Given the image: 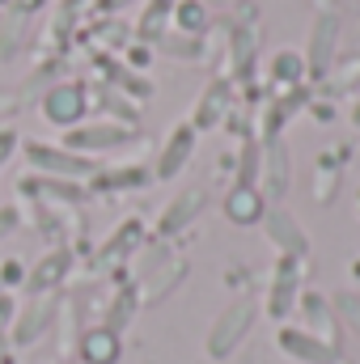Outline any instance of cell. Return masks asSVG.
<instances>
[{
    "label": "cell",
    "mask_w": 360,
    "mask_h": 364,
    "mask_svg": "<svg viewBox=\"0 0 360 364\" xmlns=\"http://www.w3.org/2000/svg\"><path fill=\"white\" fill-rule=\"evenodd\" d=\"M255 318H259V305H255V301H233V305L212 322L203 352H208L212 360H229V356L238 352V343L255 331Z\"/></svg>",
    "instance_id": "1"
},
{
    "label": "cell",
    "mask_w": 360,
    "mask_h": 364,
    "mask_svg": "<svg viewBox=\"0 0 360 364\" xmlns=\"http://www.w3.org/2000/svg\"><path fill=\"white\" fill-rule=\"evenodd\" d=\"M26 157H30L34 170L55 174V178H90V174H97V166L90 157H81L73 149H60V144H26Z\"/></svg>",
    "instance_id": "2"
},
{
    "label": "cell",
    "mask_w": 360,
    "mask_h": 364,
    "mask_svg": "<svg viewBox=\"0 0 360 364\" xmlns=\"http://www.w3.org/2000/svg\"><path fill=\"white\" fill-rule=\"evenodd\" d=\"M301 301V259H284L275 263V275H271L268 288V314L271 318H288Z\"/></svg>",
    "instance_id": "3"
},
{
    "label": "cell",
    "mask_w": 360,
    "mask_h": 364,
    "mask_svg": "<svg viewBox=\"0 0 360 364\" xmlns=\"http://www.w3.org/2000/svg\"><path fill=\"white\" fill-rule=\"evenodd\" d=\"M275 348H280L284 356H292L297 364H331L339 356L331 343H322L318 335H309V331H301V326H284V331L275 335Z\"/></svg>",
    "instance_id": "4"
},
{
    "label": "cell",
    "mask_w": 360,
    "mask_h": 364,
    "mask_svg": "<svg viewBox=\"0 0 360 364\" xmlns=\"http://www.w3.org/2000/svg\"><path fill=\"white\" fill-rule=\"evenodd\" d=\"M335 38H339L335 13H318V21L309 26V51L301 55V60H305V73L322 77V73L331 68V60H335Z\"/></svg>",
    "instance_id": "5"
},
{
    "label": "cell",
    "mask_w": 360,
    "mask_h": 364,
    "mask_svg": "<svg viewBox=\"0 0 360 364\" xmlns=\"http://www.w3.org/2000/svg\"><path fill=\"white\" fill-rule=\"evenodd\" d=\"M263 225H268V233H271V246H275L284 259H305V255H309V237H305V229H301L284 208H268Z\"/></svg>",
    "instance_id": "6"
},
{
    "label": "cell",
    "mask_w": 360,
    "mask_h": 364,
    "mask_svg": "<svg viewBox=\"0 0 360 364\" xmlns=\"http://www.w3.org/2000/svg\"><path fill=\"white\" fill-rule=\"evenodd\" d=\"M127 140H132V132L119 127V123H90V127H68V144H64V149L90 157L97 149H119V144H127Z\"/></svg>",
    "instance_id": "7"
},
{
    "label": "cell",
    "mask_w": 360,
    "mask_h": 364,
    "mask_svg": "<svg viewBox=\"0 0 360 364\" xmlns=\"http://www.w3.org/2000/svg\"><path fill=\"white\" fill-rule=\"evenodd\" d=\"M43 119L55 127H73L85 119V90L81 85H55L43 97Z\"/></svg>",
    "instance_id": "8"
},
{
    "label": "cell",
    "mask_w": 360,
    "mask_h": 364,
    "mask_svg": "<svg viewBox=\"0 0 360 364\" xmlns=\"http://www.w3.org/2000/svg\"><path fill=\"white\" fill-rule=\"evenodd\" d=\"M191 153H195V127H191V123L170 127V136H166V144H162V153H157V178L182 174V166L191 161Z\"/></svg>",
    "instance_id": "9"
},
{
    "label": "cell",
    "mask_w": 360,
    "mask_h": 364,
    "mask_svg": "<svg viewBox=\"0 0 360 364\" xmlns=\"http://www.w3.org/2000/svg\"><path fill=\"white\" fill-rule=\"evenodd\" d=\"M259 182L268 186L263 199H284V191H288V153H284L280 136H275V140H263V153H259Z\"/></svg>",
    "instance_id": "10"
},
{
    "label": "cell",
    "mask_w": 360,
    "mask_h": 364,
    "mask_svg": "<svg viewBox=\"0 0 360 364\" xmlns=\"http://www.w3.org/2000/svg\"><path fill=\"white\" fill-rule=\"evenodd\" d=\"M225 216H229L233 225H259V220L268 216V199H263V191L238 182V186L225 195Z\"/></svg>",
    "instance_id": "11"
},
{
    "label": "cell",
    "mask_w": 360,
    "mask_h": 364,
    "mask_svg": "<svg viewBox=\"0 0 360 364\" xmlns=\"http://www.w3.org/2000/svg\"><path fill=\"white\" fill-rule=\"evenodd\" d=\"M199 208H203V191H182L179 199L166 203V212H162V220H157V233H162V237L182 233V229L199 216Z\"/></svg>",
    "instance_id": "12"
},
{
    "label": "cell",
    "mask_w": 360,
    "mask_h": 364,
    "mask_svg": "<svg viewBox=\"0 0 360 364\" xmlns=\"http://www.w3.org/2000/svg\"><path fill=\"white\" fill-rule=\"evenodd\" d=\"M77 348H81V356H85L90 364H119V356H123L119 335H115V331H106V326L85 331V335L77 339Z\"/></svg>",
    "instance_id": "13"
},
{
    "label": "cell",
    "mask_w": 360,
    "mask_h": 364,
    "mask_svg": "<svg viewBox=\"0 0 360 364\" xmlns=\"http://www.w3.org/2000/svg\"><path fill=\"white\" fill-rule=\"evenodd\" d=\"M225 106H229V85H225V81H212L208 90L199 93V102H195L191 127H212V123L225 114Z\"/></svg>",
    "instance_id": "14"
},
{
    "label": "cell",
    "mask_w": 360,
    "mask_h": 364,
    "mask_svg": "<svg viewBox=\"0 0 360 364\" xmlns=\"http://www.w3.org/2000/svg\"><path fill=\"white\" fill-rule=\"evenodd\" d=\"M68 267H73V255H68V250H51V255L34 267V275H26V284H30L34 292H43V288H51V284H60Z\"/></svg>",
    "instance_id": "15"
},
{
    "label": "cell",
    "mask_w": 360,
    "mask_h": 364,
    "mask_svg": "<svg viewBox=\"0 0 360 364\" xmlns=\"http://www.w3.org/2000/svg\"><path fill=\"white\" fill-rule=\"evenodd\" d=\"M51 318H55V309H51L47 301H34V305L26 309V318L17 322V331H13V339H17V343H34V331H43V326L51 322Z\"/></svg>",
    "instance_id": "16"
},
{
    "label": "cell",
    "mask_w": 360,
    "mask_h": 364,
    "mask_svg": "<svg viewBox=\"0 0 360 364\" xmlns=\"http://www.w3.org/2000/svg\"><path fill=\"white\" fill-rule=\"evenodd\" d=\"M132 314H136V292H132V288H123V292H119V296L110 301V309H106V318H102V326L119 335V331H123V326L132 322Z\"/></svg>",
    "instance_id": "17"
},
{
    "label": "cell",
    "mask_w": 360,
    "mask_h": 364,
    "mask_svg": "<svg viewBox=\"0 0 360 364\" xmlns=\"http://www.w3.org/2000/svg\"><path fill=\"white\" fill-rule=\"evenodd\" d=\"M301 77H305V60H301V55L280 51V55L271 60V81H275V85H297Z\"/></svg>",
    "instance_id": "18"
},
{
    "label": "cell",
    "mask_w": 360,
    "mask_h": 364,
    "mask_svg": "<svg viewBox=\"0 0 360 364\" xmlns=\"http://www.w3.org/2000/svg\"><path fill=\"white\" fill-rule=\"evenodd\" d=\"M149 174L140 170V166H119V170H106V174H97V186H106V191H119V186H144Z\"/></svg>",
    "instance_id": "19"
},
{
    "label": "cell",
    "mask_w": 360,
    "mask_h": 364,
    "mask_svg": "<svg viewBox=\"0 0 360 364\" xmlns=\"http://www.w3.org/2000/svg\"><path fill=\"white\" fill-rule=\"evenodd\" d=\"M250 55H255V38L242 30L238 38H233V64H238V73H246V64H250Z\"/></svg>",
    "instance_id": "20"
},
{
    "label": "cell",
    "mask_w": 360,
    "mask_h": 364,
    "mask_svg": "<svg viewBox=\"0 0 360 364\" xmlns=\"http://www.w3.org/2000/svg\"><path fill=\"white\" fill-rule=\"evenodd\" d=\"M166 9H170V0H157V4L149 9V17H144V26H140V30H144L149 38L157 34V26H162V17H166Z\"/></svg>",
    "instance_id": "21"
},
{
    "label": "cell",
    "mask_w": 360,
    "mask_h": 364,
    "mask_svg": "<svg viewBox=\"0 0 360 364\" xmlns=\"http://www.w3.org/2000/svg\"><path fill=\"white\" fill-rule=\"evenodd\" d=\"M13 149H17V132H9V127H4V132H0V166L9 161V153H13Z\"/></svg>",
    "instance_id": "22"
},
{
    "label": "cell",
    "mask_w": 360,
    "mask_h": 364,
    "mask_svg": "<svg viewBox=\"0 0 360 364\" xmlns=\"http://www.w3.org/2000/svg\"><path fill=\"white\" fill-rule=\"evenodd\" d=\"M182 26H199V4H182Z\"/></svg>",
    "instance_id": "23"
},
{
    "label": "cell",
    "mask_w": 360,
    "mask_h": 364,
    "mask_svg": "<svg viewBox=\"0 0 360 364\" xmlns=\"http://www.w3.org/2000/svg\"><path fill=\"white\" fill-rule=\"evenodd\" d=\"M314 4H318L322 13H331V4H335V0H314Z\"/></svg>",
    "instance_id": "24"
},
{
    "label": "cell",
    "mask_w": 360,
    "mask_h": 364,
    "mask_svg": "<svg viewBox=\"0 0 360 364\" xmlns=\"http://www.w3.org/2000/svg\"><path fill=\"white\" fill-rule=\"evenodd\" d=\"M352 123H356V127H360V102H356V106H352Z\"/></svg>",
    "instance_id": "25"
},
{
    "label": "cell",
    "mask_w": 360,
    "mask_h": 364,
    "mask_svg": "<svg viewBox=\"0 0 360 364\" xmlns=\"http://www.w3.org/2000/svg\"><path fill=\"white\" fill-rule=\"evenodd\" d=\"M331 364H352V360H344V356H335V360H331Z\"/></svg>",
    "instance_id": "26"
}]
</instances>
